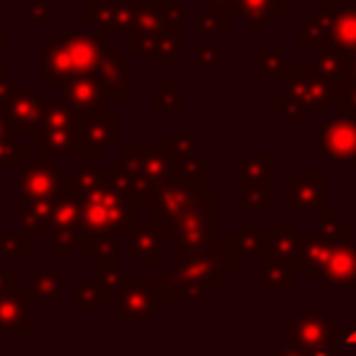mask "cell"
<instances>
[{
  "mask_svg": "<svg viewBox=\"0 0 356 356\" xmlns=\"http://www.w3.org/2000/svg\"><path fill=\"white\" fill-rule=\"evenodd\" d=\"M71 178L81 195V242L100 232L129 234L142 222L139 200L124 195L113 184L110 166L83 161Z\"/></svg>",
  "mask_w": 356,
  "mask_h": 356,
  "instance_id": "obj_1",
  "label": "cell"
},
{
  "mask_svg": "<svg viewBox=\"0 0 356 356\" xmlns=\"http://www.w3.org/2000/svg\"><path fill=\"white\" fill-rule=\"evenodd\" d=\"M242 266V259L227 242L215 252L173 249V264L161 268V291L166 300H203L208 293L218 291L232 268Z\"/></svg>",
  "mask_w": 356,
  "mask_h": 356,
  "instance_id": "obj_2",
  "label": "cell"
},
{
  "mask_svg": "<svg viewBox=\"0 0 356 356\" xmlns=\"http://www.w3.org/2000/svg\"><path fill=\"white\" fill-rule=\"evenodd\" d=\"M108 37L86 35V32H66L42 49L40 56V79L47 81L54 90H61L71 79L83 74H98L108 51Z\"/></svg>",
  "mask_w": 356,
  "mask_h": 356,
  "instance_id": "obj_3",
  "label": "cell"
},
{
  "mask_svg": "<svg viewBox=\"0 0 356 356\" xmlns=\"http://www.w3.org/2000/svg\"><path fill=\"white\" fill-rule=\"evenodd\" d=\"M296 44L334 51L349 69L356 59V3L320 0L296 25Z\"/></svg>",
  "mask_w": 356,
  "mask_h": 356,
  "instance_id": "obj_4",
  "label": "cell"
},
{
  "mask_svg": "<svg viewBox=\"0 0 356 356\" xmlns=\"http://www.w3.org/2000/svg\"><path fill=\"white\" fill-rule=\"evenodd\" d=\"M218 208L220 193L210 188L208 184L200 188L195 203L186 210L181 218L163 225L161 234L166 247L171 249H193V252H215L220 247L218 242Z\"/></svg>",
  "mask_w": 356,
  "mask_h": 356,
  "instance_id": "obj_5",
  "label": "cell"
},
{
  "mask_svg": "<svg viewBox=\"0 0 356 356\" xmlns=\"http://www.w3.org/2000/svg\"><path fill=\"white\" fill-rule=\"evenodd\" d=\"M344 344V332L322 312H300L283 325V341L273 346V354L296 356H334Z\"/></svg>",
  "mask_w": 356,
  "mask_h": 356,
  "instance_id": "obj_6",
  "label": "cell"
},
{
  "mask_svg": "<svg viewBox=\"0 0 356 356\" xmlns=\"http://www.w3.org/2000/svg\"><path fill=\"white\" fill-rule=\"evenodd\" d=\"M120 139L118 110H95L76 115V159L81 161H103Z\"/></svg>",
  "mask_w": 356,
  "mask_h": 356,
  "instance_id": "obj_7",
  "label": "cell"
},
{
  "mask_svg": "<svg viewBox=\"0 0 356 356\" xmlns=\"http://www.w3.org/2000/svg\"><path fill=\"white\" fill-rule=\"evenodd\" d=\"M49 237V254L54 259H71L81 247V195L74 186V178H64V186L54 198Z\"/></svg>",
  "mask_w": 356,
  "mask_h": 356,
  "instance_id": "obj_8",
  "label": "cell"
},
{
  "mask_svg": "<svg viewBox=\"0 0 356 356\" xmlns=\"http://www.w3.org/2000/svg\"><path fill=\"white\" fill-rule=\"evenodd\" d=\"M330 208V184L315 166H298L283 181V210L286 213H322Z\"/></svg>",
  "mask_w": 356,
  "mask_h": 356,
  "instance_id": "obj_9",
  "label": "cell"
},
{
  "mask_svg": "<svg viewBox=\"0 0 356 356\" xmlns=\"http://www.w3.org/2000/svg\"><path fill=\"white\" fill-rule=\"evenodd\" d=\"M317 152L325 161L339 168H356V118L337 113L317 124Z\"/></svg>",
  "mask_w": 356,
  "mask_h": 356,
  "instance_id": "obj_10",
  "label": "cell"
},
{
  "mask_svg": "<svg viewBox=\"0 0 356 356\" xmlns=\"http://www.w3.org/2000/svg\"><path fill=\"white\" fill-rule=\"evenodd\" d=\"M171 30L159 0H132V30L127 32L129 59H149L159 37Z\"/></svg>",
  "mask_w": 356,
  "mask_h": 356,
  "instance_id": "obj_11",
  "label": "cell"
},
{
  "mask_svg": "<svg viewBox=\"0 0 356 356\" xmlns=\"http://www.w3.org/2000/svg\"><path fill=\"white\" fill-rule=\"evenodd\" d=\"M115 302H118L120 325H129V322L149 325L152 317L163 310L166 298H163L161 281L159 278H142V281L129 283Z\"/></svg>",
  "mask_w": 356,
  "mask_h": 356,
  "instance_id": "obj_12",
  "label": "cell"
},
{
  "mask_svg": "<svg viewBox=\"0 0 356 356\" xmlns=\"http://www.w3.org/2000/svg\"><path fill=\"white\" fill-rule=\"evenodd\" d=\"M208 184V181H184V178H166L163 184L156 186V193L149 200L152 203V222L156 227L173 222L176 218L186 213L191 205L195 203L200 188Z\"/></svg>",
  "mask_w": 356,
  "mask_h": 356,
  "instance_id": "obj_13",
  "label": "cell"
},
{
  "mask_svg": "<svg viewBox=\"0 0 356 356\" xmlns=\"http://www.w3.org/2000/svg\"><path fill=\"white\" fill-rule=\"evenodd\" d=\"M64 186V176L49 156H30L17 171V198L54 200Z\"/></svg>",
  "mask_w": 356,
  "mask_h": 356,
  "instance_id": "obj_14",
  "label": "cell"
},
{
  "mask_svg": "<svg viewBox=\"0 0 356 356\" xmlns=\"http://www.w3.org/2000/svg\"><path fill=\"white\" fill-rule=\"evenodd\" d=\"M286 95L302 105L307 113H330L332 103H334V90L332 83L325 81L315 69L302 64L296 74H291L286 81Z\"/></svg>",
  "mask_w": 356,
  "mask_h": 356,
  "instance_id": "obj_15",
  "label": "cell"
},
{
  "mask_svg": "<svg viewBox=\"0 0 356 356\" xmlns=\"http://www.w3.org/2000/svg\"><path fill=\"white\" fill-rule=\"evenodd\" d=\"M120 166L147 176L154 186L171 178V156L163 144H118Z\"/></svg>",
  "mask_w": 356,
  "mask_h": 356,
  "instance_id": "obj_16",
  "label": "cell"
},
{
  "mask_svg": "<svg viewBox=\"0 0 356 356\" xmlns=\"http://www.w3.org/2000/svg\"><path fill=\"white\" fill-rule=\"evenodd\" d=\"M83 20L103 37L127 35L132 30V0H86Z\"/></svg>",
  "mask_w": 356,
  "mask_h": 356,
  "instance_id": "obj_17",
  "label": "cell"
},
{
  "mask_svg": "<svg viewBox=\"0 0 356 356\" xmlns=\"http://www.w3.org/2000/svg\"><path fill=\"white\" fill-rule=\"evenodd\" d=\"M44 103L40 88H17V93L3 105L10 129L20 137L27 134H40L42 115H44Z\"/></svg>",
  "mask_w": 356,
  "mask_h": 356,
  "instance_id": "obj_18",
  "label": "cell"
},
{
  "mask_svg": "<svg viewBox=\"0 0 356 356\" xmlns=\"http://www.w3.org/2000/svg\"><path fill=\"white\" fill-rule=\"evenodd\" d=\"M332 291H356V247L351 242H334L330 249L322 278Z\"/></svg>",
  "mask_w": 356,
  "mask_h": 356,
  "instance_id": "obj_19",
  "label": "cell"
},
{
  "mask_svg": "<svg viewBox=\"0 0 356 356\" xmlns=\"http://www.w3.org/2000/svg\"><path fill=\"white\" fill-rule=\"evenodd\" d=\"M61 100H64L76 115L105 110L110 103L98 74H83V76L71 79L69 83L61 88Z\"/></svg>",
  "mask_w": 356,
  "mask_h": 356,
  "instance_id": "obj_20",
  "label": "cell"
},
{
  "mask_svg": "<svg viewBox=\"0 0 356 356\" xmlns=\"http://www.w3.org/2000/svg\"><path fill=\"white\" fill-rule=\"evenodd\" d=\"M129 237V247L127 254L132 259H137L139 268L149 271V268H163V234L156 225L149 220V222H139L132 232L127 234Z\"/></svg>",
  "mask_w": 356,
  "mask_h": 356,
  "instance_id": "obj_21",
  "label": "cell"
},
{
  "mask_svg": "<svg viewBox=\"0 0 356 356\" xmlns=\"http://www.w3.org/2000/svg\"><path fill=\"white\" fill-rule=\"evenodd\" d=\"M98 79L105 88L110 103H122L129 98V88H132V81H129V54H120V49L113 44V49L108 51L103 66L98 71Z\"/></svg>",
  "mask_w": 356,
  "mask_h": 356,
  "instance_id": "obj_22",
  "label": "cell"
},
{
  "mask_svg": "<svg viewBox=\"0 0 356 356\" xmlns=\"http://www.w3.org/2000/svg\"><path fill=\"white\" fill-rule=\"evenodd\" d=\"M27 276H30V296L42 312H51L56 302L64 300V268L61 266H32Z\"/></svg>",
  "mask_w": 356,
  "mask_h": 356,
  "instance_id": "obj_23",
  "label": "cell"
},
{
  "mask_svg": "<svg viewBox=\"0 0 356 356\" xmlns=\"http://www.w3.org/2000/svg\"><path fill=\"white\" fill-rule=\"evenodd\" d=\"M30 288L22 291L20 286L0 293V332H30Z\"/></svg>",
  "mask_w": 356,
  "mask_h": 356,
  "instance_id": "obj_24",
  "label": "cell"
},
{
  "mask_svg": "<svg viewBox=\"0 0 356 356\" xmlns=\"http://www.w3.org/2000/svg\"><path fill=\"white\" fill-rule=\"evenodd\" d=\"M330 239L320 237V234H302L298 239V252H296V266L298 271L305 273L307 281H320L322 278V266H325L327 257L332 249Z\"/></svg>",
  "mask_w": 356,
  "mask_h": 356,
  "instance_id": "obj_25",
  "label": "cell"
},
{
  "mask_svg": "<svg viewBox=\"0 0 356 356\" xmlns=\"http://www.w3.org/2000/svg\"><path fill=\"white\" fill-rule=\"evenodd\" d=\"M298 239H300V232H298L296 222H273L271 232L266 234L261 259H273V261H283L296 266Z\"/></svg>",
  "mask_w": 356,
  "mask_h": 356,
  "instance_id": "obj_26",
  "label": "cell"
},
{
  "mask_svg": "<svg viewBox=\"0 0 356 356\" xmlns=\"http://www.w3.org/2000/svg\"><path fill=\"white\" fill-rule=\"evenodd\" d=\"M249 66H252V69H259L264 76H268V79H273V81H286L288 76L296 74V71L300 69L296 56L288 54L286 47H281V44L261 47V51L249 59Z\"/></svg>",
  "mask_w": 356,
  "mask_h": 356,
  "instance_id": "obj_27",
  "label": "cell"
},
{
  "mask_svg": "<svg viewBox=\"0 0 356 356\" xmlns=\"http://www.w3.org/2000/svg\"><path fill=\"white\" fill-rule=\"evenodd\" d=\"M40 156H76V120L66 124H51L40 129Z\"/></svg>",
  "mask_w": 356,
  "mask_h": 356,
  "instance_id": "obj_28",
  "label": "cell"
},
{
  "mask_svg": "<svg viewBox=\"0 0 356 356\" xmlns=\"http://www.w3.org/2000/svg\"><path fill=\"white\" fill-rule=\"evenodd\" d=\"M51 213H54V200L17 198V225L30 237L32 234H51Z\"/></svg>",
  "mask_w": 356,
  "mask_h": 356,
  "instance_id": "obj_29",
  "label": "cell"
},
{
  "mask_svg": "<svg viewBox=\"0 0 356 356\" xmlns=\"http://www.w3.org/2000/svg\"><path fill=\"white\" fill-rule=\"evenodd\" d=\"M286 10V0H237L234 13L247 22L252 35H261L273 15Z\"/></svg>",
  "mask_w": 356,
  "mask_h": 356,
  "instance_id": "obj_30",
  "label": "cell"
},
{
  "mask_svg": "<svg viewBox=\"0 0 356 356\" xmlns=\"http://www.w3.org/2000/svg\"><path fill=\"white\" fill-rule=\"evenodd\" d=\"M186 54V27H171L159 37L156 47H154L152 56H149V66L152 69H171L178 59H184Z\"/></svg>",
  "mask_w": 356,
  "mask_h": 356,
  "instance_id": "obj_31",
  "label": "cell"
},
{
  "mask_svg": "<svg viewBox=\"0 0 356 356\" xmlns=\"http://www.w3.org/2000/svg\"><path fill=\"white\" fill-rule=\"evenodd\" d=\"M95 281L110 300H118L124 288L132 283V276H129V268L122 266L115 257H105L95 259Z\"/></svg>",
  "mask_w": 356,
  "mask_h": 356,
  "instance_id": "obj_32",
  "label": "cell"
},
{
  "mask_svg": "<svg viewBox=\"0 0 356 356\" xmlns=\"http://www.w3.org/2000/svg\"><path fill=\"white\" fill-rule=\"evenodd\" d=\"M266 234L264 232L261 222H242L237 232H232L227 237V244L234 249L239 259H249V257H261L264 244H266Z\"/></svg>",
  "mask_w": 356,
  "mask_h": 356,
  "instance_id": "obj_33",
  "label": "cell"
},
{
  "mask_svg": "<svg viewBox=\"0 0 356 356\" xmlns=\"http://www.w3.org/2000/svg\"><path fill=\"white\" fill-rule=\"evenodd\" d=\"M17 137L20 134L13 132L6 113L0 108V166L17 168L25 159L32 156V149L25 142H17Z\"/></svg>",
  "mask_w": 356,
  "mask_h": 356,
  "instance_id": "obj_34",
  "label": "cell"
},
{
  "mask_svg": "<svg viewBox=\"0 0 356 356\" xmlns=\"http://www.w3.org/2000/svg\"><path fill=\"white\" fill-rule=\"evenodd\" d=\"M242 213H271L273 210V181H239Z\"/></svg>",
  "mask_w": 356,
  "mask_h": 356,
  "instance_id": "obj_35",
  "label": "cell"
},
{
  "mask_svg": "<svg viewBox=\"0 0 356 356\" xmlns=\"http://www.w3.org/2000/svg\"><path fill=\"white\" fill-rule=\"evenodd\" d=\"M110 176H113V184L118 186L124 195L139 200V203H142V200H152L154 193H156V186H154L147 176H142V173H137V171H129V168H124V166H115V168L110 166Z\"/></svg>",
  "mask_w": 356,
  "mask_h": 356,
  "instance_id": "obj_36",
  "label": "cell"
},
{
  "mask_svg": "<svg viewBox=\"0 0 356 356\" xmlns=\"http://www.w3.org/2000/svg\"><path fill=\"white\" fill-rule=\"evenodd\" d=\"M298 268L291 264L261 259V288L264 291H296Z\"/></svg>",
  "mask_w": 356,
  "mask_h": 356,
  "instance_id": "obj_37",
  "label": "cell"
},
{
  "mask_svg": "<svg viewBox=\"0 0 356 356\" xmlns=\"http://www.w3.org/2000/svg\"><path fill=\"white\" fill-rule=\"evenodd\" d=\"M152 113H184L186 110V90L178 88L173 79H163L149 95Z\"/></svg>",
  "mask_w": 356,
  "mask_h": 356,
  "instance_id": "obj_38",
  "label": "cell"
},
{
  "mask_svg": "<svg viewBox=\"0 0 356 356\" xmlns=\"http://www.w3.org/2000/svg\"><path fill=\"white\" fill-rule=\"evenodd\" d=\"M110 305V298L98 286V281H86L76 278L74 281V310L76 312H105Z\"/></svg>",
  "mask_w": 356,
  "mask_h": 356,
  "instance_id": "obj_39",
  "label": "cell"
},
{
  "mask_svg": "<svg viewBox=\"0 0 356 356\" xmlns=\"http://www.w3.org/2000/svg\"><path fill=\"white\" fill-rule=\"evenodd\" d=\"M317 234L330 242H351V225L337 210L327 208L317 213Z\"/></svg>",
  "mask_w": 356,
  "mask_h": 356,
  "instance_id": "obj_40",
  "label": "cell"
},
{
  "mask_svg": "<svg viewBox=\"0 0 356 356\" xmlns=\"http://www.w3.org/2000/svg\"><path fill=\"white\" fill-rule=\"evenodd\" d=\"M239 181H273V156L268 154L239 156Z\"/></svg>",
  "mask_w": 356,
  "mask_h": 356,
  "instance_id": "obj_41",
  "label": "cell"
},
{
  "mask_svg": "<svg viewBox=\"0 0 356 356\" xmlns=\"http://www.w3.org/2000/svg\"><path fill=\"white\" fill-rule=\"evenodd\" d=\"M81 252L88 259H105V257H120V234L118 232H100L90 234L81 242Z\"/></svg>",
  "mask_w": 356,
  "mask_h": 356,
  "instance_id": "obj_42",
  "label": "cell"
},
{
  "mask_svg": "<svg viewBox=\"0 0 356 356\" xmlns=\"http://www.w3.org/2000/svg\"><path fill=\"white\" fill-rule=\"evenodd\" d=\"M171 176L184 181H208V159L195 152L191 156L171 161Z\"/></svg>",
  "mask_w": 356,
  "mask_h": 356,
  "instance_id": "obj_43",
  "label": "cell"
},
{
  "mask_svg": "<svg viewBox=\"0 0 356 356\" xmlns=\"http://www.w3.org/2000/svg\"><path fill=\"white\" fill-rule=\"evenodd\" d=\"M195 30L205 37H225L229 32V13L218 8H205L195 20Z\"/></svg>",
  "mask_w": 356,
  "mask_h": 356,
  "instance_id": "obj_44",
  "label": "cell"
},
{
  "mask_svg": "<svg viewBox=\"0 0 356 356\" xmlns=\"http://www.w3.org/2000/svg\"><path fill=\"white\" fill-rule=\"evenodd\" d=\"M161 144L166 147L171 161H178V159L191 156V154L198 152V137L195 134H161Z\"/></svg>",
  "mask_w": 356,
  "mask_h": 356,
  "instance_id": "obj_45",
  "label": "cell"
},
{
  "mask_svg": "<svg viewBox=\"0 0 356 356\" xmlns=\"http://www.w3.org/2000/svg\"><path fill=\"white\" fill-rule=\"evenodd\" d=\"M0 257L27 259L30 257V234L27 232H0Z\"/></svg>",
  "mask_w": 356,
  "mask_h": 356,
  "instance_id": "obj_46",
  "label": "cell"
},
{
  "mask_svg": "<svg viewBox=\"0 0 356 356\" xmlns=\"http://www.w3.org/2000/svg\"><path fill=\"white\" fill-rule=\"evenodd\" d=\"M227 56L229 47L225 44H198L195 47V69H215Z\"/></svg>",
  "mask_w": 356,
  "mask_h": 356,
  "instance_id": "obj_47",
  "label": "cell"
},
{
  "mask_svg": "<svg viewBox=\"0 0 356 356\" xmlns=\"http://www.w3.org/2000/svg\"><path fill=\"white\" fill-rule=\"evenodd\" d=\"M271 110L276 115H281L283 120H288V122H296V124H305L307 122V110L302 108L298 100H293L291 95L283 93V98H278L276 103L271 105Z\"/></svg>",
  "mask_w": 356,
  "mask_h": 356,
  "instance_id": "obj_48",
  "label": "cell"
},
{
  "mask_svg": "<svg viewBox=\"0 0 356 356\" xmlns=\"http://www.w3.org/2000/svg\"><path fill=\"white\" fill-rule=\"evenodd\" d=\"M334 103L339 105V113L356 118V83H344L334 90Z\"/></svg>",
  "mask_w": 356,
  "mask_h": 356,
  "instance_id": "obj_49",
  "label": "cell"
},
{
  "mask_svg": "<svg viewBox=\"0 0 356 356\" xmlns=\"http://www.w3.org/2000/svg\"><path fill=\"white\" fill-rule=\"evenodd\" d=\"M51 15H54V6L49 0H30L27 3V20L32 25H42V22L51 20Z\"/></svg>",
  "mask_w": 356,
  "mask_h": 356,
  "instance_id": "obj_50",
  "label": "cell"
},
{
  "mask_svg": "<svg viewBox=\"0 0 356 356\" xmlns=\"http://www.w3.org/2000/svg\"><path fill=\"white\" fill-rule=\"evenodd\" d=\"M159 8H161L163 17H166L168 27H186V10L181 3H171V0H159Z\"/></svg>",
  "mask_w": 356,
  "mask_h": 356,
  "instance_id": "obj_51",
  "label": "cell"
},
{
  "mask_svg": "<svg viewBox=\"0 0 356 356\" xmlns=\"http://www.w3.org/2000/svg\"><path fill=\"white\" fill-rule=\"evenodd\" d=\"M17 88H20V81L13 79L6 66H0V108L17 93Z\"/></svg>",
  "mask_w": 356,
  "mask_h": 356,
  "instance_id": "obj_52",
  "label": "cell"
},
{
  "mask_svg": "<svg viewBox=\"0 0 356 356\" xmlns=\"http://www.w3.org/2000/svg\"><path fill=\"white\" fill-rule=\"evenodd\" d=\"M17 278H20V268H17V266H10V268L0 266V293L15 288L17 286Z\"/></svg>",
  "mask_w": 356,
  "mask_h": 356,
  "instance_id": "obj_53",
  "label": "cell"
},
{
  "mask_svg": "<svg viewBox=\"0 0 356 356\" xmlns=\"http://www.w3.org/2000/svg\"><path fill=\"white\" fill-rule=\"evenodd\" d=\"M203 6L208 8H218V10H227V13H234V6H237V0H198Z\"/></svg>",
  "mask_w": 356,
  "mask_h": 356,
  "instance_id": "obj_54",
  "label": "cell"
},
{
  "mask_svg": "<svg viewBox=\"0 0 356 356\" xmlns=\"http://www.w3.org/2000/svg\"><path fill=\"white\" fill-rule=\"evenodd\" d=\"M8 56V35L6 32H0V61Z\"/></svg>",
  "mask_w": 356,
  "mask_h": 356,
  "instance_id": "obj_55",
  "label": "cell"
},
{
  "mask_svg": "<svg viewBox=\"0 0 356 356\" xmlns=\"http://www.w3.org/2000/svg\"><path fill=\"white\" fill-rule=\"evenodd\" d=\"M344 341H349V344H356V325H351V330L344 334Z\"/></svg>",
  "mask_w": 356,
  "mask_h": 356,
  "instance_id": "obj_56",
  "label": "cell"
}]
</instances>
